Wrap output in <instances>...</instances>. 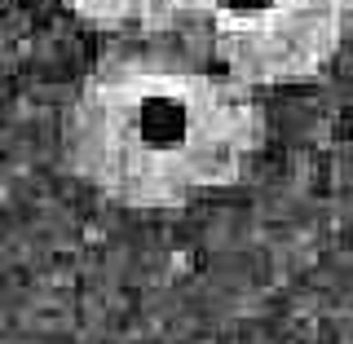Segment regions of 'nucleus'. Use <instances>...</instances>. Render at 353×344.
I'll return each mask as SVG.
<instances>
[{"label":"nucleus","mask_w":353,"mask_h":344,"mask_svg":"<svg viewBox=\"0 0 353 344\" xmlns=\"http://www.w3.org/2000/svg\"><path fill=\"white\" fill-rule=\"evenodd\" d=\"M80 22L115 40H163L176 27H194L199 0H62Z\"/></svg>","instance_id":"nucleus-3"},{"label":"nucleus","mask_w":353,"mask_h":344,"mask_svg":"<svg viewBox=\"0 0 353 344\" xmlns=\"http://www.w3.org/2000/svg\"><path fill=\"white\" fill-rule=\"evenodd\" d=\"M261 146L256 88L172 36L115 40L62 115L71 176L132 212L190 208L225 190L243 181Z\"/></svg>","instance_id":"nucleus-1"},{"label":"nucleus","mask_w":353,"mask_h":344,"mask_svg":"<svg viewBox=\"0 0 353 344\" xmlns=\"http://www.w3.org/2000/svg\"><path fill=\"white\" fill-rule=\"evenodd\" d=\"M353 0H199L203 53L248 88L318 80L336 62Z\"/></svg>","instance_id":"nucleus-2"}]
</instances>
